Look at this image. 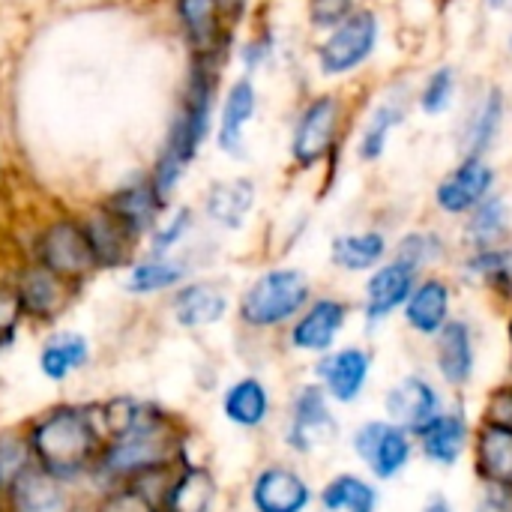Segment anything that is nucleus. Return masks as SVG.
<instances>
[{
    "label": "nucleus",
    "instance_id": "nucleus-1",
    "mask_svg": "<svg viewBox=\"0 0 512 512\" xmlns=\"http://www.w3.org/2000/svg\"><path fill=\"white\" fill-rule=\"evenodd\" d=\"M360 96L348 87H312L291 111L285 156L300 177H321V195L333 192L360 111Z\"/></svg>",
    "mask_w": 512,
    "mask_h": 512
},
{
    "label": "nucleus",
    "instance_id": "nucleus-2",
    "mask_svg": "<svg viewBox=\"0 0 512 512\" xmlns=\"http://www.w3.org/2000/svg\"><path fill=\"white\" fill-rule=\"evenodd\" d=\"M222 66L225 63H219V60H201V57H192V63H189L180 105L171 117L165 144H162L159 159L150 174V180L165 204L174 198L180 180L186 177V171L192 168V162L198 159V153L204 150V144L210 141V135L216 129Z\"/></svg>",
    "mask_w": 512,
    "mask_h": 512
},
{
    "label": "nucleus",
    "instance_id": "nucleus-3",
    "mask_svg": "<svg viewBox=\"0 0 512 512\" xmlns=\"http://www.w3.org/2000/svg\"><path fill=\"white\" fill-rule=\"evenodd\" d=\"M387 36V18L378 3L366 0L351 18L339 27L315 36L309 42V69L312 78L327 87H348L378 60Z\"/></svg>",
    "mask_w": 512,
    "mask_h": 512
},
{
    "label": "nucleus",
    "instance_id": "nucleus-4",
    "mask_svg": "<svg viewBox=\"0 0 512 512\" xmlns=\"http://www.w3.org/2000/svg\"><path fill=\"white\" fill-rule=\"evenodd\" d=\"M318 285L300 264H270L255 273L237 294V321L255 336H282L288 324L306 309Z\"/></svg>",
    "mask_w": 512,
    "mask_h": 512
},
{
    "label": "nucleus",
    "instance_id": "nucleus-5",
    "mask_svg": "<svg viewBox=\"0 0 512 512\" xmlns=\"http://www.w3.org/2000/svg\"><path fill=\"white\" fill-rule=\"evenodd\" d=\"M180 447L183 441L174 420L153 405H141L135 423L102 447L96 465L111 480L135 483L147 474L174 468L180 462Z\"/></svg>",
    "mask_w": 512,
    "mask_h": 512
},
{
    "label": "nucleus",
    "instance_id": "nucleus-6",
    "mask_svg": "<svg viewBox=\"0 0 512 512\" xmlns=\"http://www.w3.org/2000/svg\"><path fill=\"white\" fill-rule=\"evenodd\" d=\"M30 450L39 468L57 480H75L99 462L102 432L87 408H57L30 432Z\"/></svg>",
    "mask_w": 512,
    "mask_h": 512
},
{
    "label": "nucleus",
    "instance_id": "nucleus-7",
    "mask_svg": "<svg viewBox=\"0 0 512 512\" xmlns=\"http://www.w3.org/2000/svg\"><path fill=\"white\" fill-rule=\"evenodd\" d=\"M414 117V75L399 72L390 75L372 96L360 102L354 135H351V156L363 168H375L387 159L396 135Z\"/></svg>",
    "mask_w": 512,
    "mask_h": 512
},
{
    "label": "nucleus",
    "instance_id": "nucleus-8",
    "mask_svg": "<svg viewBox=\"0 0 512 512\" xmlns=\"http://www.w3.org/2000/svg\"><path fill=\"white\" fill-rule=\"evenodd\" d=\"M342 417L339 408L330 402V396L312 381L303 378L291 387L279 423V441L282 450L297 462H312L324 453H330L342 441Z\"/></svg>",
    "mask_w": 512,
    "mask_h": 512
},
{
    "label": "nucleus",
    "instance_id": "nucleus-9",
    "mask_svg": "<svg viewBox=\"0 0 512 512\" xmlns=\"http://www.w3.org/2000/svg\"><path fill=\"white\" fill-rule=\"evenodd\" d=\"M512 126V93L501 78H480L468 87L453 114L456 156L495 159Z\"/></svg>",
    "mask_w": 512,
    "mask_h": 512
},
{
    "label": "nucleus",
    "instance_id": "nucleus-10",
    "mask_svg": "<svg viewBox=\"0 0 512 512\" xmlns=\"http://www.w3.org/2000/svg\"><path fill=\"white\" fill-rule=\"evenodd\" d=\"M348 453L375 483L390 486L399 483L417 462V438L405 426L387 420L384 414H372L357 420L348 429Z\"/></svg>",
    "mask_w": 512,
    "mask_h": 512
},
{
    "label": "nucleus",
    "instance_id": "nucleus-11",
    "mask_svg": "<svg viewBox=\"0 0 512 512\" xmlns=\"http://www.w3.org/2000/svg\"><path fill=\"white\" fill-rule=\"evenodd\" d=\"M357 318V303L339 291H315L306 309L288 324L279 336L282 348L294 357H306L309 363L339 348L345 333Z\"/></svg>",
    "mask_w": 512,
    "mask_h": 512
},
{
    "label": "nucleus",
    "instance_id": "nucleus-12",
    "mask_svg": "<svg viewBox=\"0 0 512 512\" xmlns=\"http://www.w3.org/2000/svg\"><path fill=\"white\" fill-rule=\"evenodd\" d=\"M504 189V174L495 159L486 156H456L453 165L435 180L429 204L441 222L459 225L471 210H477L486 198Z\"/></svg>",
    "mask_w": 512,
    "mask_h": 512
},
{
    "label": "nucleus",
    "instance_id": "nucleus-13",
    "mask_svg": "<svg viewBox=\"0 0 512 512\" xmlns=\"http://www.w3.org/2000/svg\"><path fill=\"white\" fill-rule=\"evenodd\" d=\"M378 354L366 342H342L324 357L309 363V378L330 396L339 411L357 408L375 381Z\"/></svg>",
    "mask_w": 512,
    "mask_h": 512
},
{
    "label": "nucleus",
    "instance_id": "nucleus-14",
    "mask_svg": "<svg viewBox=\"0 0 512 512\" xmlns=\"http://www.w3.org/2000/svg\"><path fill=\"white\" fill-rule=\"evenodd\" d=\"M429 372L450 396H465L480 375V327L468 315H456L429 342Z\"/></svg>",
    "mask_w": 512,
    "mask_h": 512
},
{
    "label": "nucleus",
    "instance_id": "nucleus-15",
    "mask_svg": "<svg viewBox=\"0 0 512 512\" xmlns=\"http://www.w3.org/2000/svg\"><path fill=\"white\" fill-rule=\"evenodd\" d=\"M249 512H312L318 510V483L297 459L264 462L246 486Z\"/></svg>",
    "mask_w": 512,
    "mask_h": 512
},
{
    "label": "nucleus",
    "instance_id": "nucleus-16",
    "mask_svg": "<svg viewBox=\"0 0 512 512\" xmlns=\"http://www.w3.org/2000/svg\"><path fill=\"white\" fill-rule=\"evenodd\" d=\"M417 282H420V273L414 267H408L405 261L393 258V255L381 267H375L369 276H363L360 279V294L354 300L363 333L375 336L384 327H390L402 315V309H405V303H408Z\"/></svg>",
    "mask_w": 512,
    "mask_h": 512
},
{
    "label": "nucleus",
    "instance_id": "nucleus-17",
    "mask_svg": "<svg viewBox=\"0 0 512 512\" xmlns=\"http://www.w3.org/2000/svg\"><path fill=\"white\" fill-rule=\"evenodd\" d=\"M474 432L477 417L471 414V405L465 402V396H453L447 408L414 435L417 459L435 471H456L459 465H465V459H471Z\"/></svg>",
    "mask_w": 512,
    "mask_h": 512
},
{
    "label": "nucleus",
    "instance_id": "nucleus-18",
    "mask_svg": "<svg viewBox=\"0 0 512 512\" xmlns=\"http://www.w3.org/2000/svg\"><path fill=\"white\" fill-rule=\"evenodd\" d=\"M453 396L438 384V378L426 369H411L393 378L381 393V414L408 432L426 429L450 402Z\"/></svg>",
    "mask_w": 512,
    "mask_h": 512
},
{
    "label": "nucleus",
    "instance_id": "nucleus-19",
    "mask_svg": "<svg viewBox=\"0 0 512 512\" xmlns=\"http://www.w3.org/2000/svg\"><path fill=\"white\" fill-rule=\"evenodd\" d=\"M456 315H459V282L450 270H438L420 276L399 315V324L414 339L432 342Z\"/></svg>",
    "mask_w": 512,
    "mask_h": 512
},
{
    "label": "nucleus",
    "instance_id": "nucleus-20",
    "mask_svg": "<svg viewBox=\"0 0 512 512\" xmlns=\"http://www.w3.org/2000/svg\"><path fill=\"white\" fill-rule=\"evenodd\" d=\"M390 225L366 222L354 228H339L327 240V264L345 279H363L393 255Z\"/></svg>",
    "mask_w": 512,
    "mask_h": 512
},
{
    "label": "nucleus",
    "instance_id": "nucleus-21",
    "mask_svg": "<svg viewBox=\"0 0 512 512\" xmlns=\"http://www.w3.org/2000/svg\"><path fill=\"white\" fill-rule=\"evenodd\" d=\"M261 111V90L252 75H237L228 81L225 93L219 96L216 111V147L228 159H246L249 153V129L255 126Z\"/></svg>",
    "mask_w": 512,
    "mask_h": 512
},
{
    "label": "nucleus",
    "instance_id": "nucleus-22",
    "mask_svg": "<svg viewBox=\"0 0 512 512\" xmlns=\"http://www.w3.org/2000/svg\"><path fill=\"white\" fill-rule=\"evenodd\" d=\"M450 273L456 276L459 288L486 294L501 312L512 306V240L495 249L459 252Z\"/></svg>",
    "mask_w": 512,
    "mask_h": 512
},
{
    "label": "nucleus",
    "instance_id": "nucleus-23",
    "mask_svg": "<svg viewBox=\"0 0 512 512\" xmlns=\"http://www.w3.org/2000/svg\"><path fill=\"white\" fill-rule=\"evenodd\" d=\"M174 12H177V21H180V30L186 36L192 57L219 60V63L228 60L234 48L231 45L234 24L228 21V15L222 12L216 0H177Z\"/></svg>",
    "mask_w": 512,
    "mask_h": 512
},
{
    "label": "nucleus",
    "instance_id": "nucleus-24",
    "mask_svg": "<svg viewBox=\"0 0 512 512\" xmlns=\"http://www.w3.org/2000/svg\"><path fill=\"white\" fill-rule=\"evenodd\" d=\"M459 255L456 234L444 222H414L393 234V258L423 273L450 270Z\"/></svg>",
    "mask_w": 512,
    "mask_h": 512
},
{
    "label": "nucleus",
    "instance_id": "nucleus-25",
    "mask_svg": "<svg viewBox=\"0 0 512 512\" xmlns=\"http://www.w3.org/2000/svg\"><path fill=\"white\" fill-rule=\"evenodd\" d=\"M39 267L51 270L60 279H81L99 267L93 246L84 234V225L78 222H54L42 231L39 237Z\"/></svg>",
    "mask_w": 512,
    "mask_h": 512
},
{
    "label": "nucleus",
    "instance_id": "nucleus-26",
    "mask_svg": "<svg viewBox=\"0 0 512 512\" xmlns=\"http://www.w3.org/2000/svg\"><path fill=\"white\" fill-rule=\"evenodd\" d=\"M471 81L456 60H438L414 78V114L438 123L459 111Z\"/></svg>",
    "mask_w": 512,
    "mask_h": 512
},
{
    "label": "nucleus",
    "instance_id": "nucleus-27",
    "mask_svg": "<svg viewBox=\"0 0 512 512\" xmlns=\"http://www.w3.org/2000/svg\"><path fill=\"white\" fill-rule=\"evenodd\" d=\"M261 201V186L249 174H234L213 180L204 192V216L210 225H216L225 234H240Z\"/></svg>",
    "mask_w": 512,
    "mask_h": 512
},
{
    "label": "nucleus",
    "instance_id": "nucleus-28",
    "mask_svg": "<svg viewBox=\"0 0 512 512\" xmlns=\"http://www.w3.org/2000/svg\"><path fill=\"white\" fill-rule=\"evenodd\" d=\"M219 411L228 426L240 432H261L276 420L273 387L261 375H240L231 384H225L219 396Z\"/></svg>",
    "mask_w": 512,
    "mask_h": 512
},
{
    "label": "nucleus",
    "instance_id": "nucleus-29",
    "mask_svg": "<svg viewBox=\"0 0 512 512\" xmlns=\"http://www.w3.org/2000/svg\"><path fill=\"white\" fill-rule=\"evenodd\" d=\"M471 471L480 486L512 492V426L477 417Z\"/></svg>",
    "mask_w": 512,
    "mask_h": 512
},
{
    "label": "nucleus",
    "instance_id": "nucleus-30",
    "mask_svg": "<svg viewBox=\"0 0 512 512\" xmlns=\"http://www.w3.org/2000/svg\"><path fill=\"white\" fill-rule=\"evenodd\" d=\"M456 246L459 252L471 249H495L512 240V195L507 189H498L492 198H486L477 210H471L456 225Z\"/></svg>",
    "mask_w": 512,
    "mask_h": 512
},
{
    "label": "nucleus",
    "instance_id": "nucleus-31",
    "mask_svg": "<svg viewBox=\"0 0 512 512\" xmlns=\"http://www.w3.org/2000/svg\"><path fill=\"white\" fill-rule=\"evenodd\" d=\"M174 321L183 330H207L228 318L231 312V294L222 282L213 279H189L174 291L171 300Z\"/></svg>",
    "mask_w": 512,
    "mask_h": 512
},
{
    "label": "nucleus",
    "instance_id": "nucleus-32",
    "mask_svg": "<svg viewBox=\"0 0 512 512\" xmlns=\"http://www.w3.org/2000/svg\"><path fill=\"white\" fill-rule=\"evenodd\" d=\"M384 489L369 474L342 468L318 486V512H381Z\"/></svg>",
    "mask_w": 512,
    "mask_h": 512
},
{
    "label": "nucleus",
    "instance_id": "nucleus-33",
    "mask_svg": "<svg viewBox=\"0 0 512 512\" xmlns=\"http://www.w3.org/2000/svg\"><path fill=\"white\" fill-rule=\"evenodd\" d=\"M165 207H168V204L159 198V192H156V186H153L150 177H147V180H135V183H129V186L117 189V195L108 201V210H111L135 237L153 231V228L159 225V216H162Z\"/></svg>",
    "mask_w": 512,
    "mask_h": 512
},
{
    "label": "nucleus",
    "instance_id": "nucleus-34",
    "mask_svg": "<svg viewBox=\"0 0 512 512\" xmlns=\"http://www.w3.org/2000/svg\"><path fill=\"white\" fill-rule=\"evenodd\" d=\"M216 477L204 465H177L159 512H213Z\"/></svg>",
    "mask_w": 512,
    "mask_h": 512
},
{
    "label": "nucleus",
    "instance_id": "nucleus-35",
    "mask_svg": "<svg viewBox=\"0 0 512 512\" xmlns=\"http://www.w3.org/2000/svg\"><path fill=\"white\" fill-rule=\"evenodd\" d=\"M9 507L12 512H69L60 480L42 468H27L9 486Z\"/></svg>",
    "mask_w": 512,
    "mask_h": 512
},
{
    "label": "nucleus",
    "instance_id": "nucleus-36",
    "mask_svg": "<svg viewBox=\"0 0 512 512\" xmlns=\"http://www.w3.org/2000/svg\"><path fill=\"white\" fill-rule=\"evenodd\" d=\"M84 234H87V240L93 246V255H96L99 267H120V264L129 261L135 234L108 207L93 213L84 222Z\"/></svg>",
    "mask_w": 512,
    "mask_h": 512
},
{
    "label": "nucleus",
    "instance_id": "nucleus-37",
    "mask_svg": "<svg viewBox=\"0 0 512 512\" xmlns=\"http://www.w3.org/2000/svg\"><path fill=\"white\" fill-rule=\"evenodd\" d=\"M15 297H18V306H21L24 315H30V318H51L66 303V279L54 276L45 267L27 270L18 279Z\"/></svg>",
    "mask_w": 512,
    "mask_h": 512
},
{
    "label": "nucleus",
    "instance_id": "nucleus-38",
    "mask_svg": "<svg viewBox=\"0 0 512 512\" xmlns=\"http://www.w3.org/2000/svg\"><path fill=\"white\" fill-rule=\"evenodd\" d=\"M285 54L282 45V33L270 18H261L237 45H234V57L243 75H261L267 69H273L279 63V57Z\"/></svg>",
    "mask_w": 512,
    "mask_h": 512
},
{
    "label": "nucleus",
    "instance_id": "nucleus-39",
    "mask_svg": "<svg viewBox=\"0 0 512 512\" xmlns=\"http://www.w3.org/2000/svg\"><path fill=\"white\" fill-rule=\"evenodd\" d=\"M189 282V264L171 255H150L147 261L135 264L126 288L132 294H159V291H174Z\"/></svg>",
    "mask_w": 512,
    "mask_h": 512
},
{
    "label": "nucleus",
    "instance_id": "nucleus-40",
    "mask_svg": "<svg viewBox=\"0 0 512 512\" xmlns=\"http://www.w3.org/2000/svg\"><path fill=\"white\" fill-rule=\"evenodd\" d=\"M90 357L87 339L78 333H57L51 336L39 351V372L51 381L69 378L75 369H81Z\"/></svg>",
    "mask_w": 512,
    "mask_h": 512
},
{
    "label": "nucleus",
    "instance_id": "nucleus-41",
    "mask_svg": "<svg viewBox=\"0 0 512 512\" xmlns=\"http://www.w3.org/2000/svg\"><path fill=\"white\" fill-rule=\"evenodd\" d=\"M366 0H303V21L309 36H321L351 18Z\"/></svg>",
    "mask_w": 512,
    "mask_h": 512
},
{
    "label": "nucleus",
    "instance_id": "nucleus-42",
    "mask_svg": "<svg viewBox=\"0 0 512 512\" xmlns=\"http://www.w3.org/2000/svg\"><path fill=\"white\" fill-rule=\"evenodd\" d=\"M192 228H195V213H192V207H174L168 216H165V222L162 225H156L153 231H150V252L153 255H171L189 234H192Z\"/></svg>",
    "mask_w": 512,
    "mask_h": 512
},
{
    "label": "nucleus",
    "instance_id": "nucleus-43",
    "mask_svg": "<svg viewBox=\"0 0 512 512\" xmlns=\"http://www.w3.org/2000/svg\"><path fill=\"white\" fill-rule=\"evenodd\" d=\"M33 450L30 441L18 435H0V492H9V486L30 468Z\"/></svg>",
    "mask_w": 512,
    "mask_h": 512
},
{
    "label": "nucleus",
    "instance_id": "nucleus-44",
    "mask_svg": "<svg viewBox=\"0 0 512 512\" xmlns=\"http://www.w3.org/2000/svg\"><path fill=\"white\" fill-rule=\"evenodd\" d=\"M477 417L512 426V378H507L504 384H498V387H492V390L486 393L483 408H480Z\"/></svg>",
    "mask_w": 512,
    "mask_h": 512
},
{
    "label": "nucleus",
    "instance_id": "nucleus-45",
    "mask_svg": "<svg viewBox=\"0 0 512 512\" xmlns=\"http://www.w3.org/2000/svg\"><path fill=\"white\" fill-rule=\"evenodd\" d=\"M471 512H512V492L480 486Z\"/></svg>",
    "mask_w": 512,
    "mask_h": 512
},
{
    "label": "nucleus",
    "instance_id": "nucleus-46",
    "mask_svg": "<svg viewBox=\"0 0 512 512\" xmlns=\"http://www.w3.org/2000/svg\"><path fill=\"white\" fill-rule=\"evenodd\" d=\"M21 306H18V297L15 291H3L0 288V333H6L15 321H21Z\"/></svg>",
    "mask_w": 512,
    "mask_h": 512
},
{
    "label": "nucleus",
    "instance_id": "nucleus-47",
    "mask_svg": "<svg viewBox=\"0 0 512 512\" xmlns=\"http://www.w3.org/2000/svg\"><path fill=\"white\" fill-rule=\"evenodd\" d=\"M417 512H462L456 507V501L447 495V492H441V489H435V492H429L423 501H420V507Z\"/></svg>",
    "mask_w": 512,
    "mask_h": 512
},
{
    "label": "nucleus",
    "instance_id": "nucleus-48",
    "mask_svg": "<svg viewBox=\"0 0 512 512\" xmlns=\"http://www.w3.org/2000/svg\"><path fill=\"white\" fill-rule=\"evenodd\" d=\"M219 6H222V12L228 15V21L237 27L243 18H246V12H249V0H216Z\"/></svg>",
    "mask_w": 512,
    "mask_h": 512
},
{
    "label": "nucleus",
    "instance_id": "nucleus-49",
    "mask_svg": "<svg viewBox=\"0 0 512 512\" xmlns=\"http://www.w3.org/2000/svg\"><path fill=\"white\" fill-rule=\"evenodd\" d=\"M489 15H512V0H477Z\"/></svg>",
    "mask_w": 512,
    "mask_h": 512
},
{
    "label": "nucleus",
    "instance_id": "nucleus-50",
    "mask_svg": "<svg viewBox=\"0 0 512 512\" xmlns=\"http://www.w3.org/2000/svg\"><path fill=\"white\" fill-rule=\"evenodd\" d=\"M504 54H507V60L512 63V24L507 27V33H504Z\"/></svg>",
    "mask_w": 512,
    "mask_h": 512
},
{
    "label": "nucleus",
    "instance_id": "nucleus-51",
    "mask_svg": "<svg viewBox=\"0 0 512 512\" xmlns=\"http://www.w3.org/2000/svg\"><path fill=\"white\" fill-rule=\"evenodd\" d=\"M507 333H512V306L507 309Z\"/></svg>",
    "mask_w": 512,
    "mask_h": 512
}]
</instances>
